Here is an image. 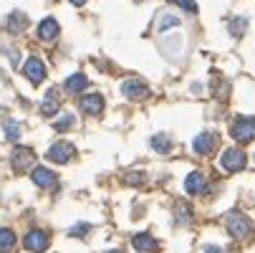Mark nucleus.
I'll use <instances>...</instances> for the list:
<instances>
[{"mask_svg":"<svg viewBox=\"0 0 255 253\" xmlns=\"http://www.w3.org/2000/svg\"><path fill=\"white\" fill-rule=\"evenodd\" d=\"M245 152H240V150H235V147H230V150H225L223 155H220V167L225 170V172H238V170H243L245 167Z\"/></svg>","mask_w":255,"mask_h":253,"instance_id":"obj_1","label":"nucleus"},{"mask_svg":"<svg viewBox=\"0 0 255 253\" xmlns=\"http://www.w3.org/2000/svg\"><path fill=\"white\" fill-rule=\"evenodd\" d=\"M230 134H233L235 142H253V139H255V119H245V117H240V119L233 124Z\"/></svg>","mask_w":255,"mask_h":253,"instance_id":"obj_2","label":"nucleus"},{"mask_svg":"<svg viewBox=\"0 0 255 253\" xmlns=\"http://www.w3.org/2000/svg\"><path fill=\"white\" fill-rule=\"evenodd\" d=\"M74 155H76V150H74L71 142H56L53 147L48 150V160L58 162V165H66L68 160H74Z\"/></svg>","mask_w":255,"mask_h":253,"instance_id":"obj_3","label":"nucleus"},{"mask_svg":"<svg viewBox=\"0 0 255 253\" xmlns=\"http://www.w3.org/2000/svg\"><path fill=\"white\" fill-rule=\"evenodd\" d=\"M228 233L233 236V238H245L248 233H250V221L245 218V215H240V213H233L230 218H228Z\"/></svg>","mask_w":255,"mask_h":253,"instance_id":"obj_4","label":"nucleus"},{"mask_svg":"<svg viewBox=\"0 0 255 253\" xmlns=\"http://www.w3.org/2000/svg\"><path fill=\"white\" fill-rule=\"evenodd\" d=\"M23 74L28 76V81L30 84H41L43 79H46V66H43V61L41 58H28L25 61V66H23Z\"/></svg>","mask_w":255,"mask_h":253,"instance_id":"obj_5","label":"nucleus"},{"mask_svg":"<svg viewBox=\"0 0 255 253\" xmlns=\"http://www.w3.org/2000/svg\"><path fill=\"white\" fill-rule=\"evenodd\" d=\"M23 246H25L28 251H33V253H41V251L48 248V233H43V231H30V233L25 236Z\"/></svg>","mask_w":255,"mask_h":253,"instance_id":"obj_6","label":"nucleus"},{"mask_svg":"<svg viewBox=\"0 0 255 253\" xmlns=\"http://www.w3.org/2000/svg\"><path fill=\"white\" fill-rule=\"evenodd\" d=\"M30 165H35V155H33V150H28V147H18V150L13 152V167H15L18 172H25Z\"/></svg>","mask_w":255,"mask_h":253,"instance_id":"obj_7","label":"nucleus"},{"mask_svg":"<svg viewBox=\"0 0 255 253\" xmlns=\"http://www.w3.org/2000/svg\"><path fill=\"white\" fill-rule=\"evenodd\" d=\"M33 183L38 185V188H56L58 185V177L51 170H46V167H35L33 170Z\"/></svg>","mask_w":255,"mask_h":253,"instance_id":"obj_8","label":"nucleus"},{"mask_svg":"<svg viewBox=\"0 0 255 253\" xmlns=\"http://www.w3.org/2000/svg\"><path fill=\"white\" fill-rule=\"evenodd\" d=\"M205 188H207V180H205L202 172H190V175H187L185 190H187L190 195H200V193H205Z\"/></svg>","mask_w":255,"mask_h":253,"instance_id":"obj_9","label":"nucleus"},{"mask_svg":"<svg viewBox=\"0 0 255 253\" xmlns=\"http://www.w3.org/2000/svg\"><path fill=\"white\" fill-rule=\"evenodd\" d=\"M122 94H124L127 99H144V96L149 94V89L144 86L141 81L131 79V81H124V84H122Z\"/></svg>","mask_w":255,"mask_h":253,"instance_id":"obj_10","label":"nucleus"},{"mask_svg":"<svg viewBox=\"0 0 255 253\" xmlns=\"http://www.w3.org/2000/svg\"><path fill=\"white\" fill-rule=\"evenodd\" d=\"M215 144H217V137H215V134H210V132L197 134V137H195V152H197V155H210V152L215 150Z\"/></svg>","mask_w":255,"mask_h":253,"instance_id":"obj_11","label":"nucleus"},{"mask_svg":"<svg viewBox=\"0 0 255 253\" xmlns=\"http://www.w3.org/2000/svg\"><path fill=\"white\" fill-rule=\"evenodd\" d=\"M79 106H81V112H86V114H101L104 99H101L99 94H89V96H84V99L79 101Z\"/></svg>","mask_w":255,"mask_h":253,"instance_id":"obj_12","label":"nucleus"},{"mask_svg":"<svg viewBox=\"0 0 255 253\" xmlns=\"http://www.w3.org/2000/svg\"><path fill=\"white\" fill-rule=\"evenodd\" d=\"M58 106H61V101H58V91H56V89H51V91L46 94L43 104H41V112H43V117L56 114V112H58Z\"/></svg>","mask_w":255,"mask_h":253,"instance_id":"obj_13","label":"nucleus"},{"mask_svg":"<svg viewBox=\"0 0 255 253\" xmlns=\"http://www.w3.org/2000/svg\"><path fill=\"white\" fill-rule=\"evenodd\" d=\"M38 35H41V41H53L56 35H58V23L53 18H46L41 25H38Z\"/></svg>","mask_w":255,"mask_h":253,"instance_id":"obj_14","label":"nucleus"},{"mask_svg":"<svg viewBox=\"0 0 255 253\" xmlns=\"http://www.w3.org/2000/svg\"><path fill=\"white\" fill-rule=\"evenodd\" d=\"M86 86H89V79H86L84 74H74V76L66 79V91H71V94H79V91H84Z\"/></svg>","mask_w":255,"mask_h":253,"instance_id":"obj_15","label":"nucleus"},{"mask_svg":"<svg viewBox=\"0 0 255 253\" xmlns=\"http://www.w3.org/2000/svg\"><path fill=\"white\" fill-rule=\"evenodd\" d=\"M134 248L136 251H154L157 248V241L149 233H139V236H134Z\"/></svg>","mask_w":255,"mask_h":253,"instance_id":"obj_16","label":"nucleus"},{"mask_svg":"<svg viewBox=\"0 0 255 253\" xmlns=\"http://www.w3.org/2000/svg\"><path fill=\"white\" fill-rule=\"evenodd\" d=\"M25 25H28L25 13H10V18H8V30L10 33H20V30H25Z\"/></svg>","mask_w":255,"mask_h":253,"instance_id":"obj_17","label":"nucleus"},{"mask_svg":"<svg viewBox=\"0 0 255 253\" xmlns=\"http://www.w3.org/2000/svg\"><path fill=\"white\" fill-rule=\"evenodd\" d=\"M15 246V233L10 228H0V251L3 253H10Z\"/></svg>","mask_w":255,"mask_h":253,"instance_id":"obj_18","label":"nucleus"},{"mask_svg":"<svg viewBox=\"0 0 255 253\" xmlns=\"http://www.w3.org/2000/svg\"><path fill=\"white\" fill-rule=\"evenodd\" d=\"M152 147H154V152H169V150H172L169 137H167V134H157V137H152Z\"/></svg>","mask_w":255,"mask_h":253,"instance_id":"obj_19","label":"nucleus"},{"mask_svg":"<svg viewBox=\"0 0 255 253\" xmlns=\"http://www.w3.org/2000/svg\"><path fill=\"white\" fill-rule=\"evenodd\" d=\"M177 223H179V226H182V223H185V226L192 223V213H190L187 205H177Z\"/></svg>","mask_w":255,"mask_h":253,"instance_id":"obj_20","label":"nucleus"},{"mask_svg":"<svg viewBox=\"0 0 255 253\" xmlns=\"http://www.w3.org/2000/svg\"><path fill=\"white\" fill-rule=\"evenodd\" d=\"M245 28H248V20H245V18H235V20L230 23V33L235 35V38H240Z\"/></svg>","mask_w":255,"mask_h":253,"instance_id":"obj_21","label":"nucleus"},{"mask_svg":"<svg viewBox=\"0 0 255 253\" xmlns=\"http://www.w3.org/2000/svg\"><path fill=\"white\" fill-rule=\"evenodd\" d=\"M5 134H8V139H10V142H15V139L20 137V127H18V122L8 119V122H5Z\"/></svg>","mask_w":255,"mask_h":253,"instance_id":"obj_22","label":"nucleus"},{"mask_svg":"<svg viewBox=\"0 0 255 253\" xmlns=\"http://www.w3.org/2000/svg\"><path fill=\"white\" fill-rule=\"evenodd\" d=\"M58 132H66V129H71V127H74V117H71V114H63L56 124H53Z\"/></svg>","mask_w":255,"mask_h":253,"instance_id":"obj_23","label":"nucleus"},{"mask_svg":"<svg viewBox=\"0 0 255 253\" xmlns=\"http://www.w3.org/2000/svg\"><path fill=\"white\" fill-rule=\"evenodd\" d=\"M177 23H179V18H174V15H162V18H159V28H162V30H164V28H174Z\"/></svg>","mask_w":255,"mask_h":253,"instance_id":"obj_24","label":"nucleus"},{"mask_svg":"<svg viewBox=\"0 0 255 253\" xmlns=\"http://www.w3.org/2000/svg\"><path fill=\"white\" fill-rule=\"evenodd\" d=\"M169 3H174V5H179V8H185V10H190V13H197V5L192 3V0H169Z\"/></svg>","mask_w":255,"mask_h":253,"instance_id":"obj_25","label":"nucleus"},{"mask_svg":"<svg viewBox=\"0 0 255 253\" xmlns=\"http://www.w3.org/2000/svg\"><path fill=\"white\" fill-rule=\"evenodd\" d=\"M68 233H71V236H86V233H89V226H86V223H79V228H71Z\"/></svg>","mask_w":255,"mask_h":253,"instance_id":"obj_26","label":"nucleus"},{"mask_svg":"<svg viewBox=\"0 0 255 253\" xmlns=\"http://www.w3.org/2000/svg\"><path fill=\"white\" fill-rule=\"evenodd\" d=\"M205 253H225V251L217 248V246H205Z\"/></svg>","mask_w":255,"mask_h":253,"instance_id":"obj_27","label":"nucleus"},{"mask_svg":"<svg viewBox=\"0 0 255 253\" xmlns=\"http://www.w3.org/2000/svg\"><path fill=\"white\" fill-rule=\"evenodd\" d=\"M71 3H74V5H84V3H86V0H71Z\"/></svg>","mask_w":255,"mask_h":253,"instance_id":"obj_28","label":"nucleus"},{"mask_svg":"<svg viewBox=\"0 0 255 253\" xmlns=\"http://www.w3.org/2000/svg\"><path fill=\"white\" fill-rule=\"evenodd\" d=\"M109 253H124V251H109Z\"/></svg>","mask_w":255,"mask_h":253,"instance_id":"obj_29","label":"nucleus"}]
</instances>
